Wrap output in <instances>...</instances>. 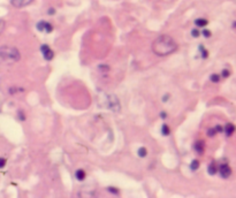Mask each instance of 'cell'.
I'll return each mask as SVG.
<instances>
[{
	"instance_id": "cell-1",
	"label": "cell",
	"mask_w": 236,
	"mask_h": 198,
	"mask_svg": "<svg viewBox=\"0 0 236 198\" xmlns=\"http://www.w3.org/2000/svg\"><path fill=\"white\" fill-rule=\"evenodd\" d=\"M177 50V43L169 35H161L152 43V51L159 57H166Z\"/></svg>"
},
{
	"instance_id": "cell-2",
	"label": "cell",
	"mask_w": 236,
	"mask_h": 198,
	"mask_svg": "<svg viewBox=\"0 0 236 198\" xmlns=\"http://www.w3.org/2000/svg\"><path fill=\"white\" fill-rule=\"evenodd\" d=\"M0 58L6 63H15L21 59V54L17 49L13 46H1L0 47Z\"/></svg>"
},
{
	"instance_id": "cell-3",
	"label": "cell",
	"mask_w": 236,
	"mask_h": 198,
	"mask_svg": "<svg viewBox=\"0 0 236 198\" xmlns=\"http://www.w3.org/2000/svg\"><path fill=\"white\" fill-rule=\"evenodd\" d=\"M41 51L43 53L44 58L47 60V61H51L52 59H53L54 57V52L50 49V46L49 45H42V47H41Z\"/></svg>"
},
{
	"instance_id": "cell-4",
	"label": "cell",
	"mask_w": 236,
	"mask_h": 198,
	"mask_svg": "<svg viewBox=\"0 0 236 198\" xmlns=\"http://www.w3.org/2000/svg\"><path fill=\"white\" fill-rule=\"evenodd\" d=\"M33 0H11V4L15 8H23L28 5H30Z\"/></svg>"
},
{
	"instance_id": "cell-5",
	"label": "cell",
	"mask_w": 236,
	"mask_h": 198,
	"mask_svg": "<svg viewBox=\"0 0 236 198\" xmlns=\"http://www.w3.org/2000/svg\"><path fill=\"white\" fill-rule=\"evenodd\" d=\"M37 29L39 31H46V32H51L53 30V27L49 23V22L45 21H41L38 24H37Z\"/></svg>"
},
{
	"instance_id": "cell-6",
	"label": "cell",
	"mask_w": 236,
	"mask_h": 198,
	"mask_svg": "<svg viewBox=\"0 0 236 198\" xmlns=\"http://www.w3.org/2000/svg\"><path fill=\"white\" fill-rule=\"evenodd\" d=\"M219 170H220L221 177H224V178H228V177L230 176V174H232V169H230V167L228 166L227 164L221 165L220 168H219Z\"/></svg>"
},
{
	"instance_id": "cell-7",
	"label": "cell",
	"mask_w": 236,
	"mask_h": 198,
	"mask_svg": "<svg viewBox=\"0 0 236 198\" xmlns=\"http://www.w3.org/2000/svg\"><path fill=\"white\" fill-rule=\"evenodd\" d=\"M193 149H195L199 154H203V153H204V142H202V141L197 142V143L193 145Z\"/></svg>"
},
{
	"instance_id": "cell-8",
	"label": "cell",
	"mask_w": 236,
	"mask_h": 198,
	"mask_svg": "<svg viewBox=\"0 0 236 198\" xmlns=\"http://www.w3.org/2000/svg\"><path fill=\"white\" fill-rule=\"evenodd\" d=\"M234 131H235V125H233V123H227L225 127V133L227 136H230L234 134Z\"/></svg>"
},
{
	"instance_id": "cell-9",
	"label": "cell",
	"mask_w": 236,
	"mask_h": 198,
	"mask_svg": "<svg viewBox=\"0 0 236 198\" xmlns=\"http://www.w3.org/2000/svg\"><path fill=\"white\" fill-rule=\"evenodd\" d=\"M76 178L78 180V181H83L84 180V177H85V172L83 170V169H78L77 172H76Z\"/></svg>"
},
{
	"instance_id": "cell-10",
	"label": "cell",
	"mask_w": 236,
	"mask_h": 198,
	"mask_svg": "<svg viewBox=\"0 0 236 198\" xmlns=\"http://www.w3.org/2000/svg\"><path fill=\"white\" fill-rule=\"evenodd\" d=\"M195 23H196L197 27H206L207 23H208V21L205 20V19H197V20L195 21Z\"/></svg>"
},
{
	"instance_id": "cell-11",
	"label": "cell",
	"mask_w": 236,
	"mask_h": 198,
	"mask_svg": "<svg viewBox=\"0 0 236 198\" xmlns=\"http://www.w3.org/2000/svg\"><path fill=\"white\" fill-rule=\"evenodd\" d=\"M215 173H216V166H215V162H212V164L208 166V174L214 175Z\"/></svg>"
},
{
	"instance_id": "cell-12",
	"label": "cell",
	"mask_w": 236,
	"mask_h": 198,
	"mask_svg": "<svg viewBox=\"0 0 236 198\" xmlns=\"http://www.w3.org/2000/svg\"><path fill=\"white\" fill-rule=\"evenodd\" d=\"M190 168H191V170H197L199 168V161L198 160H193V162L190 165Z\"/></svg>"
},
{
	"instance_id": "cell-13",
	"label": "cell",
	"mask_w": 236,
	"mask_h": 198,
	"mask_svg": "<svg viewBox=\"0 0 236 198\" xmlns=\"http://www.w3.org/2000/svg\"><path fill=\"white\" fill-rule=\"evenodd\" d=\"M161 131H162V135H165V136L169 135V133H171V130H169V127H168L167 125H162V128H161Z\"/></svg>"
},
{
	"instance_id": "cell-14",
	"label": "cell",
	"mask_w": 236,
	"mask_h": 198,
	"mask_svg": "<svg viewBox=\"0 0 236 198\" xmlns=\"http://www.w3.org/2000/svg\"><path fill=\"white\" fill-rule=\"evenodd\" d=\"M138 156L142 157V158L146 157L148 156V150H146L145 147H140V150H138Z\"/></svg>"
},
{
	"instance_id": "cell-15",
	"label": "cell",
	"mask_w": 236,
	"mask_h": 198,
	"mask_svg": "<svg viewBox=\"0 0 236 198\" xmlns=\"http://www.w3.org/2000/svg\"><path fill=\"white\" fill-rule=\"evenodd\" d=\"M221 77H222V76H220V75H218V74H213V75H211V81L214 82V83H218V82L220 81Z\"/></svg>"
},
{
	"instance_id": "cell-16",
	"label": "cell",
	"mask_w": 236,
	"mask_h": 198,
	"mask_svg": "<svg viewBox=\"0 0 236 198\" xmlns=\"http://www.w3.org/2000/svg\"><path fill=\"white\" fill-rule=\"evenodd\" d=\"M199 49H201V52H202V57H203V58H207V52H206V50H205L204 47H202V46H201V47H199Z\"/></svg>"
},
{
	"instance_id": "cell-17",
	"label": "cell",
	"mask_w": 236,
	"mask_h": 198,
	"mask_svg": "<svg viewBox=\"0 0 236 198\" xmlns=\"http://www.w3.org/2000/svg\"><path fill=\"white\" fill-rule=\"evenodd\" d=\"M215 133H216V129H210L208 131H207V135L210 136V137H212V136H214L215 135Z\"/></svg>"
},
{
	"instance_id": "cell-18",
	"label": "cell",
	"mask_w": 236,
	"mask_h": 198,
	"mask_svg": "<svg viewBox=\"0 0 236 198\" xmlns=\"http://www.w3.org/2000/svg\"><path fill=\"white\" fill-rule=\"evenodd\" d=\"M229 74H230V73H229L227 69H225V70L222 72V74H221V76H222V77H228V76H229Z\"/></svg>"
},
{
	"instance_id": "cell-19",
	"label": "cell",
	"mask_w": 236,
	"mask_h": 198,
	"mask_svg": "<svg viewBox=\"0 0 236 198\" xmlns=\"http://www.w3.org/2000/svg\"><path fill=\"white\" fill-rule=\"evenodd\" d=\"M203 36H205V37H210V36H211V32L208 31V30H203Z\"/></svg>"
},
{
	"instance_id": "cell-20",
	"label": "cell",
	"mask_w": 236,
	"mask_h": 198,
	"mask_svg": "<svg viewBox=\"0 0 236 198\" xmlns=\"http://www.w3.org/2000/svg\"><path fill=\"white\" fill-rule=\"evenodd\" d=\"M191 33H193V37H198V36H199V31H198V30H196V29H195V30H193V31H191Z\"/></svg>"
},
{
	"instance_id": "cell-21",
	"label": "cell",
	"mask_w": 236,
	"mask_h": 198,
	"mask_svg": "<svg viewBox=\"0 0 236 198\" xmlns=\"http://www.w3.org/2000/svg\"><path fill=\"white\" fill-rule=\"evenodd\" d=\"M108 191H109V192H113V194H118L119 192L118 190H115V188H108Z\"/></svg>"
},
{
	"instance_id": "cell-22",
	"label": "cell",
	"mask_w": 236,
	"mask_h": 198,
	"mask_svg": "<svg viewBox=\"0 0 236 198\" xmlns=\"http://www.w3.org/2000/svg\"><path fill=\"white\" fill-rule=\"evenodd\" d=\"M215 129H216V131H219V133H221V131H222V130H224V129H222V127H221V125H216V127H215Z\"/></svg>"
},
{
	"instance_id": "cell-23",
	"label": "cell",
	"mask_w": 236,
	"mask_h": 198,
	"mask_svg": "<svg viewBox=\"0 0 236 198\" xmlns=\"http://www.w3.org/2000/svg\"><path fill=\"white\" fill-rule=\"evenodd\" d=\"M5 164H6V160H5V159H1V165H0V167H1V168H4Z\"/></svg>"
},
{
	"instance_id": "cell-24",
	"label": "cell",
	"mask_w": 236,
	"mask_h": 198,
	"mask_svg": "<svg viewBox=\"0 0 236 198\" xmlns=\"http://www.w3.org/2000/svg\"><path fill=\"white\" fill-rule=\"evenodd\" d=\"M166 116H167V114H166V113H164V112L161 113V117H162V119H165Z\"/></svg>"
},
{
	"instance_id": "cell-25",
	"label": "cell",
	"mask_w": 236,
	"mask_h": 198,
	"mask_svg": "<svg viewBox=\"0 0 236 198\" xmlns=\"http://www.w3.org/2000/svg\"><path fill=\"white\" fill-rule=\"evenodd\" d=\"M49 13H50V14H51V15H52V14H53V13H54V9H52V8H51V9H50V12H49Z\"/></svg>"
}]
</instances>
